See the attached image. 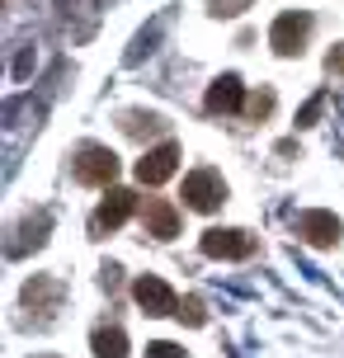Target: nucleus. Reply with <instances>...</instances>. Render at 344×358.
Wrapping results in <instances>:
<instances>
[{
  "mask_svg": "<svg viewBox=\"0 0 344 358\" xmlns=\"http://www.w3.org/2000/svg\"><path fill=\"white\" fill-rule=\"evenodd\" d=\"M71 175H76V184L104 189V184H113V179H118V156H113L109 146H99V142H85L71 156Z\"/></svg>",
  "mask_w": 344,
  "mask_h": 358,
  "instance_id": "f257e3e1",
  "label": "nucleus"
},
{
  "mask_svg": "<svg viewBox=\"0 0 344 358\" xmlns=\"http://www.w3.org/2000/svg\"><path fill=\"white\" fill-rule=\"evenodd\" d=\"M132 297L142 306L146 316H180V297H175V287L156 278V273H142L137 283H132Z\"/></svg>",
  "mask_w": 344,
  "mask_h": 358,
  "instance_id": "39448f33",
  "label": "nucleus"
},
{
  "mask_svg": "<svg viewBox=\"0 0 344 358\" xmlns=\"http://www.w3.org/2000/svg\"><path fill=\"white\" fill-rule=\"evenodd\" d=\"M142 227H146V236H156V241H175V236H180V208L165 203V198H146Z\"/></svg>",
  "mask_w": 344,
  "mask_h": 358,
  "instance_id": "1a4fd4ad",
  "label": "nucleus"
},
{
  "mask_svg": "<svg viewBox=\"0 0 344 358\" xmlns=\"http://www.w3.org/2000/svg\"><path fill=\"white\" fill-rule=\"evenodd\" d=\"M326 66H330V71H335V76H344V43H340V48H330Z\"/></svg>",
  "mask_w": 344,
  "mask_h": 358,
  "instance_id": "6ab92c4d",
  "label": "nucleus"
},
{
  "mask_svg": "<svg viewBox=\"0 0 344 358\" xmlns=\"http://www.w3.org/2000/svg\"><path fill=\"white\" fill-rule=\"evenodd\" d=\"M132 213H137V194H132V189H109V198L94 208L90 227H94V231H118Z\"/></svg>",
  "mask_w": 344,
  "mask_h": 358,
  "instance_id": "6e6552de",
  "label": "nucleus"
},
{
  "mask_svg": "<svg viewBox=\"0 0 344 358\" xmlns=\"http://www.w3.org/2000/svg\"><path fill=\"white\" fill-rule=\"evenodd\" d=\"M199 245H203L208 259H250L255 255V236L236 231V227H208Z\"/></svg>",
  "mask_w": 344,
  "mask_h": 358,
  "instance_id": "20e7f679",
  "label": "nucleus"
},
{
  "mask_svg": "<svg viewBox=\"0 0 344 358\" xmlns=\"http://www.w3.org/2000/svg\"><path fill=\"white\" fill-rule=\"evenodd\" d=\"M180 316H184L189 325H203V321H208V311H203L199 297H184V302H180Z\"/></svg>",
  "mask_w": 344,
  "mask_h": 358,
  "instance_id": "dca6fc26",
  "label": "nucleus"
},
{
  "mask_svg": "<svg viewBox=\"0 0 344 358\" xmlns=\"http://www.w3.org/2000/svg\"><path fill=\"white\" fill-rule=\"evenodd\" d=\"M180 170V146L175 142H161V146H151L142 161H137V179H142L146 189H156V184H165V179Z\"/></svg>",
  "mask_w": 344,
  "mask_h": 358,
  "instance_id": "0eeeda50",
  "label": "nucleus"
},
{
  "mask_svg": "<svg viewBox=\"0 0 344 358\" xmlns=\"http://www.w3.org/2000/svg\"><path fill=\"white\" fill-rule=\"evenodd\" d=\"M146 358H189V354L170 340H156V344H146Z\"/></svg>",
  "mask_w": 344,
  "mask_h": 358,
  "instance_id": "f3484780",
  "label": "nucleus"
},
{
  "mask_svg": "<svg viewBox=\"0 0 344 358\" xmlns=\"http://www.w3.org/2000/svg\"><path fill=\"white\" fill-rule=\"evenodd\" d=\"M203 104H208V113H241V104H245V85H241V76H217Z\"/></svg>",
  "mask_w": 344,
  "mask_h": 358,
  "instance_id": "9d476101",
  "label": "nucleus"
},
{
  "mask_svg": "<svg viewBox=\"0 0 344 358\" xmlns=\"http://www.w3.org/2000/svg\"><path fill=\"white\" fill-rule=\"evenodd\" d=\"M24 302L29 306H57L62 302V283L57 278H34V283L24 287Z\"/></svg>",
  "mask_w": 344,
  "mask_h": 358,
  "instance_id": "f8f14e48",
  "label": "nucleus"
},
{
  "mask_svg": "<svg viewBox=\"0 0 344 358\" xmlns=\"http://www.w3.org/2000/svg\"><path fill=\"white\" fill-rule=\"evenodd\" d=\"M321 108H326V94H316V99H311L307 108H302V113H297V123L307 127V123H316V113H321Z\"/></svg>",
  "mask_w": 344,
  "mask_h": 358,
  "instance_id": "a211bd4d",
  "label": "nucleus"
},
{
  "mask_svg": "<svg viewBox=\"0 0 344 358\" xmlns=\"http://www.w3.org/2000/svg\"><path fill=\"white\" fill-rule=\"evenodd\" d=\"M307 38H311V15L307 10H283L269 29V48L278 57H302Z\"/></svg>",
  "mask_w": 344,
  "mask_h": 358,
  "instance_id": "7ed1b4c3",
  "label": "nucleus"
},
{
  "mask_svg": "<svg viewBox=\"0 0 344 358\" xmlns=\"http://www.w3.org/2000/svg\"><path fill=\"white\" fill-rule=\"evenodd\" d=\"M90 349H94V358H127V335L118 325H99L90 335Z\"/></svg>",
  "mask_w": 344,
  "mask_h": 358,
  "instance_id": "9b49d317",
  "label": "nucleus"
},
{
  "mask_svg": "<svg viewBox=\"0 0 344 358\" xmlns=\"http://www.w3.org/2000/svg\"><path fill=\"white\" fill-rule=\"evenodd\" d=\"M245 113H250V118H269V113H273V90H259Z\"/></svg>",
  "mask_w": 344,
  "mask_h": 358,
  "instance_id": "2eb2a0df",
  "label": "nucleus"
},
{
  "mask_svg": "<svg viewBox=\"0 0 344 358\" xmlns=\"http://www.w3.org/2000/svg\"><path fill=\"white\" fill-rule=\"evenodd\" d=\"M208 10H213L217 19H236V15L250 10V0H208Z\"/></svg>",
  "mask_w": 344,
  "mask_h": 358,
  "instance_id": "4468645a",
  "label": "nucleus"
},
{
  "mask_svg": "<svg viewBox=\"0 0 344 358\" xmlns=\"http://www.w3.org/2000/svg\"><path fill=\"white\" fill-rule=\"evenodd\" d=\"M222 203H227V179H222L217 170L199 165V170L184 175V208H194V213H217Z\"/></svg>",
  "mask_w": 344,
  "mask_h": 358,
  "instance_id": "f03ea898",
  "label": "nucleus"
},
{
  "mask_svg": "<svg viewBox=\"0 0 344 358\" xmlns=\"http://www.w3.org/2000/svg\"><path fill=\"white\" fill-rule=\"evenodd\" d=\"M123 132L127 137H151V132H165L161 113H123Z\"/></svg>",
  "mask_w": 344,
  "mask_h": 358,
  "instance_id": "ddd939ff",
  "label": "nucleus"
},
{
  "mask_svg": "<svg viewBox=\"0 0 344 358\" xmlns=\"http://www.w3.org/2000/svg\"><path fill=\"white\" fill-rule=\"evenodd\" d=\"M292 231L302 236L307 245H316V250H330V245L340 241V217L311 208V213H297V217H292Z\"/></svg>",
  "mask_w": 344,
  "mask_h": 358,
  "instance_id": "423d86ee",
  "label": "nucleus"
}]
</instances>
